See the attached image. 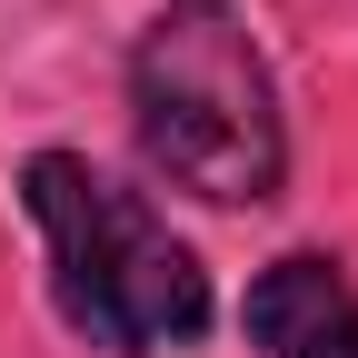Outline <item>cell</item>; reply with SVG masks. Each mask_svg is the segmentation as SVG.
I'll list each match as a JSON object with an SVG mask.
<instances>
[{
    "instance_id": "cell-2",
    "label": "cell",
    "mask_w": 358,
    "mask_h": 358,
    "mask_svg": "<svg viewBox=\"0 0 358 358\" xmlns=\"http://www.w3.org/2000/svg\"><path fill=\"white\" fill-rule=\"evenodd\" d=\"M129 120H140V150L169 189H189L209 209L279 199V169H289L279 90H268V60L229 0H169L140 30Z\"/></svg>"
},
{
    "instance_id": "cell-1",
    "label": "cell",
    "mask_w": 358,
    "mask_h": 358,
    "mask_svg": "<svg viewBox=\"0 0 358 358\" xmlns=\"http://www.w3.org/2000/svg\"><path fill=\"white\" fill-rule=\"evenodd\" d=\"M20 209L40 249H50V289H60V319L110 348V358H159V348H189L209 329V268L189 259V239H169V219L110 179L100 159L80 150H40L20 169Z\"/></svg>"
},
{
    "instance_id": "cell-3",
    "label": "cell",
    "mask_w": 358,
    "mask_h": 358,
    "mask_svg": "<svg viewBox=\"0 0 358 358\" xmlns=\"http://www.w3.org/2000/svg\"><path fill=\"white\" fill-rule=\"evenodd\" d=\"M249 338L268 358H358V289L338 279V259L289 249L249 279Z\"/></svg>"
}]
</instances>
